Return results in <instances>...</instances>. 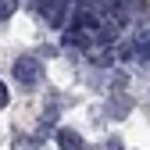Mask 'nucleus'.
I'll list each match as a JSON object with an SVG mask.
<instances>
[{
	"label": "nucleus",
	"instance_id": "nucleus-1",
	"mask_svg": "<svg viewBox=\"0 0 150 150\" xmlns=\"http://www.w3.org/2000/svg\"><path fill=\"white\" fill-rule=\"evenodd\" d=\"M14 79H18V82H25V86H32L36 79H40V64H36L32 57L14 61Z\"/></svg>",
	"mask_w": 150,
	"mask_h": 150
},
{
	"label": "nucleus",
	"instance_id": "nucleus-2",
	"mask_svg": "<svg viewBox=\"0 0 150 150\" xmlns=\"http://www.w3.org/2000/svg\"><path fill=\"white\" fill-rule=\"evenodd\" d=\"M61 146L64 150H79V139H75L71 132H61Z\"/></svg>",
	"mask_w": 150,
	"mask_h": 150
},
{
	"label": "nucleus",
	"instance_id": "nucleus-3",
	"mask_svg": "<svg viewBox=\"0 0 150 150\" xmlns=\"http://www.w3.org/2000/svg\"><path fill=\"white\" fill-rule=\"evenodd\" d=\"M14 11V0H0V18H7Z\"/></svg>",
	"mask_w": 150,
	"mask_h": 150
},
{
	"label": "nucleus",
	"instance_id": "nucleus-4",
	"mask_svg": "<svg viewBox=\"0 0 150 150\" xmlns=\"http://www.w3.org/2000/svg\"><path fill=\"white\" fill-rule=\"evenodd\" d=\"M4 104H7V86L0 82V107H4Z\"/></svg>",
	"mask_w": 150,
	"mask_h": 150
}]
</instances>
